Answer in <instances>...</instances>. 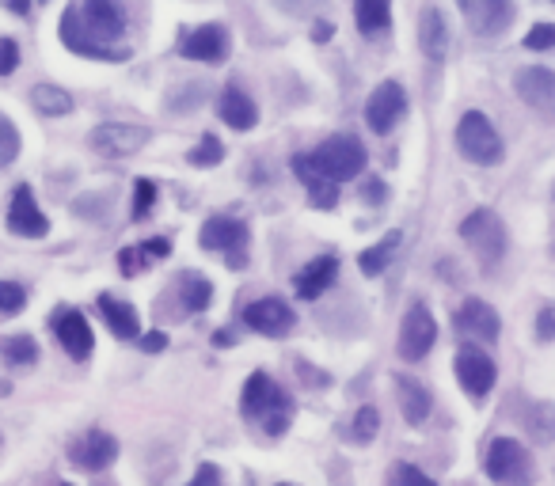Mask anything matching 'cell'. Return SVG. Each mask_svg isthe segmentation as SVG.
<instances>
[{
	"label": "cell",
	"mask_w": 555,
	"mask_h": 486,
	"mask_svg": "<svg viewBox=\"0 0 555 486\" xmlns=\"http://www.w3.org/2000/svg\"><path fill=\"white\" fill-rule=\"evenodd\" d=\"M400 243H403V232H388V236H381V240L373 243V247H365L362 255H358V266H362V274H369V278L384 274V266L396 259Z\"/></svg>",
	"instance_id": "25"
},
{
	"label": "cell",
	"mask_w": 555,
	"mask_h": 486,
	"mask_svg": "<svg viewBox=\"0 0 555 486\" xmlns=\"http://www.w3.org/2000/svg\"><path fill=\"white\" fill-rule=\"evenodd\" d=\"M362 198H365V202H373V206H377V202H384V183L377 179V175H369V179L362 183Z\"/></svg>",
	"instance_id": "43"
},
{
	"label": "cell",
	"mask_w": 555,
	"mask_h": 486,
	"mask_svg": "<svg viewBox=\"0 0 555 486\" xmlns=\"http://www.w3.org/2000/svg\"><path fill=\"white\" fill-rule=\"evenodd\" d=\"M460 240L472 247V255H476L483 266H498L502 255H506V225L498 221V213L491 209H476V213H468L464 221H460Z\"/></svg>",
	"instance_id": "5"
},
{
	"label": "cell",
	"mask_w": 555,
	"mask_h": 486,
	"mask_svg": "<svg viewBox=\"0 0 555 486\" xmlns=\"http://www.w3.org/2000/svg\"><path fill=\"white\" fill-rule=\"evenodd\" d=\"M69 460L80 471H103L118 460V441L107 430H84L69 445Z\"/></svg>",
	"instance_id": "12"
},
{
	"label": "cell",
	"mask_w": 555,
	"mask_h": 486,
	"mask_svg": "<svg viewBox=\"0 0 555 486\" xmlns=\"http://www.w3.org/2000/svg\"><path fill=\"white\" fill-rule=\"evenodd\" d=\"M179 54L191 57V61H206V65H221L229 57V31L221 23L194 27L191 35L179 42Z\"/></svg>",
	"instance_id": "17"
},
{
	"label": "cell",
	"mask_w": 555,
	"mask_h": 486,
	"mask_svg": "<svg viewBox=\"0 0 555 486\" xmlns=\"http://www.w3.org/2000/svg\"><path fill=\"white\" fill-rule=\"evenodd\" d=\"M198 243L206 247V251H221L225 262H229L232 270H240L244 262H248V225L244 221H236V217H210L202 232H198Z\"/></svg>",
	"instance_id": "6"
},
{
	"label": "cell",
	"mask_w": 555,
	"mask_h": 486,
	"mask_svg": "<svg viewBox=\"0 0 555 486\" xmlns=\"http://www.w3.org/2000/svg\"><path fill=\"white\" fill-rule=\"evenodd\" d=\"M244 323H248L251 331H259V335H270V338H282L293 331V308H289L282 297H263V300H251L248 308H244Z\"/></svg>",
	"instance_id": "14"
},
{
	"label": "cell",
	"mask_w": 555,
	"mask_h": 486,
	"mask_svg": "<svg viewBox=\"0 0 555 486\" xmlns=\"http://www.w3.org/2000/svg\"><path fill=\"white\" fill-rule=\"evenodd\" d=\"M240 411L248 418L267 422L274 414H289V395L267 373H251L248 384H244V395H240Z\"/></svg>",
	"instance_id": "9"
},
{
	"label": "cell",
	"mask_w": 555,
	"mask_h": 486,
	"mask_svg": "<svg viewBox=\"0 0 555 486\" xmlns=\"http://www.w3.org/2000/svg\"><path fill=\"white\" fill-rule=\"evenodd\" d=\"M187 160H191L194 168H217V164L225 160V145H221L217 137H202V141H198V145L191 149V156H187Z\"/></svg>",
	"instance_id": "30"
},
{
	"label": "cell",
	"mask_w": 555,
	"mask_h": 486,
	"mask_svg": "<svg viewBox=\"0 0 555 486\" xmlns=\"http://www.w3.org/2000/svg\"><path fill=\"white\" fill-rule=\"evenodd\" d=\"M552 4H555V0H552Z\"/></svg>",
	"instance_id": "50"
},
{
	"label": "cell",
	"mask_w": 555,
	"mask_h": 486,
	"mask_svg": "<svg viewBox=\"0 0 555 486\" xmlns=\"http://www.w3.org/2000/svg\"><path fill=\"white\" fill-rule=\"evenodd\" d=\"M141 247H145V255H149V259H164V255L172 251V243L168 240H149V243H141Z\"/></svg>",
	"instance_id": "46"
},
{
	"label": "cell",
	"mask_w": 555,
	"mask_h": 486,
	"mask_svg": "<svg viewBox=\"0 0 555 486\" xmlns=\"http://www.w3.org/2000/svg\"><path fill=\"white\" fill-rule=\"evenodd\" d=\"M0 361L4 365H35L39 361V342L31 335L0 338Z\"/></svg>",
	"instance_id": "28"
},
{
	"label": "cell",
	"mask_w": 555,
	"mask_h": 486,
	"mask_svg": "<svg viewBox=\"0 0 555 486\" xmlns=\"http://www.w3.org/2000/svg\"><path fill=\"white\" fill-rule=\"evenodd\" d=\"M434 342H438V323L430 316V308L411 304L400 323V357L403 361H422L434 350Z\"/></svg>",
	"instance_id": "8"
},
{
	"label": "cell",
	"mask_w": 555,
	"mask_h": 486,
	"mask_svg": "<svg viewBox=\"0 0 555 486\" xmlns=\"http://www.w3.org/2000/svg\"><path fill=\"white\" fill-rule=\"evenodd\" d=\"M377 430H381V414H377V407H362V411L354 414V430H350V437H354L358 445H369V441L377 437Z\"/></svg>",
	"instance_id": "31"
},
{
	"label": "cell",
	"mask_w": 555,
	"mask_h": 486,
	"mask_svg": "<svg viewBox=\"0 0 555 486\" xmlns=\"http://www.w3.org/2000/svg\"><path fill=\"white\" fill-rule=\"evenodd\" d=\"M483 468H487V479L498 486H533L536 479L533 456L514 437H495L483 456Z\"/></svg>",
	"instance_id": "4"
},
{
	"label": "cell",
	"mask_w": 555,
	"mask_h": 486,
	"mask_svg": "<svg viewBox=\"0 0 555 486\" xmlns=\"http://www.w3.org/2000/svg\"><path fill=\"white\" fill-rule=\"evenodd\" d=\"M27 293H23L20 281H0V316H20Z\"/></svg>",
	"instance_id": "33"
},
{
	"label": "cell",
	"mask_w": 555,
	"mask_h": 486,
	"mask_svg": "<svg viewBox=\"0 0 555 486\" xmlns=\"http://www.w3.org/2000/svg\"><path fill=\"white\" fill-rule=\"evenodd\" d=\"M308 202L320 209H331L339 202V183H331V179H316V183H308Z\"/></svg>",
	"instance_id": "35"
},
{
	"label": "cell",
	"mask_w": 555,
	"mask_h": 486,
	"mask_svg": "<svg viewBox=\"0 0 555 486\" xmlns=\"http://www.w3.org/2000/svg\"><path fill=\"white\" fill-rule=\"evenodd\" d=\"M536 335L544 338V342H552L555 338V308H540V316H536Z\"/></svg>",
	"instance_id": "42"
},
{
	"label": "cell",
	"mask_w": 555,
	"mask_h": 486,
	"mask_svg": "<svg viewBox=\"0 0 555 486\" xmlns=\"http://www.w3.org/2000/svg\"><path fill=\"white\" fill-rule=\"evenodd\" d=\"M514 92L525 107L544 118H555V73L544 65H525L514 73Z\"/></svg>",
	"instance_id": "10"
},
{
	"label": "cell",
	"mask_w": 555,
	"mask_h": 486,
	"mask_svg": "<svg viewBox=\"0 0 555 486\" xmlns=\"http://www.w3.org/2000/svg\"><path fill=\"white\" fill-rule=\"evenodd\" d=\"M335 278H339V259H335V255H320V259H312L305 270L297 274L293 289H297V297L301 300H316L335 285Z\"/></svg>",
	"instance_id": "21"
},
{
	"label": "cell",
	"mask_w": 555,
	"mask_h": 486,
	"mask_svg": "<svg viewBox=\"0 0 555 486\" xmlns=\"http://www.w3.org/2000/svg\"><path fill=\"white\" fill-rule=\"evenodd\" d=\"M525 50H555V23H536L525 35Z\"/></svg>",
	"instance_id": "37"
},
{
	"label": "cell",
	"mask_w": 555,
	"mask_h": 486,
	"mask_svg": "<svg viewBox=\"0 0 555 486\" xmlns=\"http://www.w3.org/2000/svg\"><path fill=\"white\" fill-rule=\"evenodd\" d=\"M331 35H335V27H331L327 19H320V23L312 27V38H316V42H327V38H331Z\"/></svg>",
	"instance_id": "47"
},
{
	"label": "cell",
	"mask_w": 555,
	"mask_h": 486,
	"mask_svg": "<svg viewBox=\"0 0 555 486\" xmlns=\"http://www.w3.org/2000/svg\"><path fill=\"white\" fill-rule=\"evenodd\" d=\"M20 65V46L12 38H0V76H12Z\"/></svg>",
	"instance_id": "39"
},
{
	"label": "cell",
	"mask_w": 555,
	"mask_h": 486,
	"mask_svg": "<svg viewBox=\"0 0 555 486\" xmlns=\"http://www.w3.org/2000/svg\"><path fill=\"white\" fill-rule=\"evenodd\" d=\"M529 426H533L536 437H544V441H555V407H544V403H536L533 411H529Z\"/></svg>",
	"instance_id": "34"
},
{
	"label": "cell",
	"mask_w": 555,
	"mask_h": 486,
	"mask_svg": "<svg viewBox=\"0 0 555 486\" xmlns=\"http://www.w3.org/2000/svg\"><path fill=\"white\" fill-rule=\"evenodd\" d=\"M354 19L362 35H381L392 23V0H354Z\"/></svg>",
	"instance_id": "26"
},
{
	"label": "cell",
	"mask_w": 555,
	"mask_h": 486,
	"mask_svg": "<svg viewBox=\"0 0 555 486\" xmlns=\"http://www.w3.org/2000/svg\"><path fill=\"white\" fill-rule=\"evenodd\" d=\"M88 145L99 152V156H134L149 145V130L145 126H134V122H103L96 130L88 133Z\"/></svg>",
	"instance_id": "7"
},
{
	"label": "cell",
	"mask_w": 555,
	"mask_h": 486,
	"mask_svg": "<svg viewBox=\"0 0 555 486\" xmlns=\"http://www.w3.org/2000/svg\"><path fill=\"white\" fill-rule=\"evenodd\" d=\"M99 312L107 319V327L115 331V338H141V319H137L130 300H115L103 293L99 297Z\"/></svg>",
	"instance_id": "24"
},
{
	"label": "cell",
	"mask_w": 555,
	"mask_h": 486,
	"mask_svg": "<svg viewBox=\"0 0 555 486\" xmlns=\"http://www.w3.org/2000/svg\"><path fill=\"white\" fill-rule=\"evenodd\" d=\"M263 430H267L270 437H282V433L289 430V414H274V418H267V422H263Z\"/></svg>",
	"instance_id": "45"
},
{
	"label": "cell",
	"mask_w": 555,
	"mask_h": 486,
	"mask_svg": "<svg viewBox=\"0 0 555 486\" xmlns=\"http://www.w3.org/2000/svg\"><path fill=\"white\" fill-rule=\"evenodd\" d=\"M8 8H12L16 16H27V8H31V0H8Z\"/></svg>",
	"instance_id": "48"
},
{
	"label": "cell",
	"mask_w": 555,
	"mask_h": 486,
	"mask_svg": "<svg viewBox=\"0 0 555 486\" xmlns=\"http://www.w3.org/2000/svg\"><path fill=\"white\" fill-rule=\"evenodd\" d=\"M58 31L61 42L80 57H92V61H126L130 57V46H122L126 12L115 0H77V4H69Z\"/></svg>",
	"instance_id": "1"
},
{
	"label": "cell",
	"mask_w": 555,
	"mask_h": 486,
	"mask_svg": "<svg viewBox=\"0 0 555 486\" xmlns=\"http://www.w3.org/2000/svg\"><path fill=\"white\" fill-rule=\"evenodd\" d=\"M495 361L476 350V346H464L457 354V380L460 388L472 395V399H483V395L495 388Z\"/></svg>",
	"instance_id": "15"
},
{
	"label": "cell",
	"mask_w": 555,
	"mask_h": 486,
	"mask_svg": "<svg viewBox=\"0 0 555 486\" xmlns=\"http://www.w3.org/2000/svg\"><path fill=\"white\" fill-rule=\"evenodd\" d=\"M153 206H156V183H153V179H137V190H134V221H145Z\"/></svg>",
	"instance_id": "36"
},
{
	"label": "cell",
	"mask_w": 555,
	"mask_h": 486,
	"mask_svg": "<svg viewBox=\"0 0 555 486\" xmlns=\"http://www.w3.org/2000/svg\"><path fill=\"white\" fill-rule=\"evenodd\" d=\"M419 46L430 61H445V54H449V23L441 16V8H426L419 16Z\"/></svg>",
	"instance_id": "22"
},
{
	"label": "cell",
	"mask_w": 555,
	"mask_h": 486,
	"mask_svg": "<svg viewBox=\"0 0 555 486\" xmlns=\"http://www.w3.org/2000/svg\"><path fill=\"white\" fill-rule=\"evenodd\" d=\"M8 228H12L16 236H27V240H39V236L50 232V221H46V213H42L39 202H35V190L31 187H16V194H12Z\"/></svg>",
	"instance_id": "18"
},
{
	"label": "cell",
	"mask_w": 555,
	"mask_h": 486,
	"mask_svg": "<svg viewBox=\"0 0 555 486\" xmlns=\"http://www.w3.org/2000/svg\"><path fill=\"white\" fill-rule=\"evenodd\" d=\"M457 4L476 35H502L517 16L514 0H457Z\"/></svg>",
	"instance_id": "13"
},
{
	"label": "cell",
	"mask_w": 555,
	"mask_h": 486,
	"mask_svg": "<svg viewBox=\"0 0 555 486\" xmlns=\"http://www.w3.org/2000/svg\"><path fill=\"white\" fill-rule=\"evenodd\" d=\"M225 479H221V468H213V464H202V468L194 471V479L187 486H221Z\"/></svg>",
	"instance_id": "41"
},
{
	"label": "cell",
	"mask_w": 555,
	"mask_h": 486,
	"mask_svg": "<svg viewBox=\"0 0 555 486\" xmlns=\"http://www.w3.org/2000/svg\"><path fill=\"white\" fill-rule=\"evenodd\" d=\"M16 156H20V130L12 126V118L0 114V168L16 164Z\"/></svg>",
	"instance_id": "32"
},
{
	"label": "cell",
	"mask_w": 555,
	"mask_h": 486,
	"mask_svg": "<svg viewBox=\"0 0 555 486\" xmlns=\"http://www.w3.org/2000/svg\"><path fill=\"white\" fill-rule=\"evenodd\" d=\"M457 331L468 338H479V342H495L498 331H502V319H498V312L487 304V300H464L457 312Z\"/></svg>",
	"instance_id": "19"
},
{
	"label": "cell",
	"mask_w": 555,
	"mask_h": 486,
	"mask_svg": "<svg viewBox=\"0 0 555 486\" xmlns=\"http://www.w3.org/2000/svg\"><path fill=\"white\" fill-rule=\"evenodd\" d=\"M31 103H35V111L50 114V118L73 111L69 92H61V88H54V84H35V88H31Z\"/></svg>",
	"instance_id": "29"
},
{
	"label": "cell",
	"mask_w": 555,
	"mask_h": 486,
	"mask_svg": "<svg viewBox=\"0 0 555 486\" xmlns=\"http://www.w3.org/2000/svg\"><path fill=\"white\" fill-rule=\"evenodd\" d=\"M54 331H58V342L65 346V354L73 361H88L92 350H96V335H92V323L80 316L77 308H61L54 316Z\"/></svg>",
	"instance_id": "16"
},
{
	"label": "cell",
	"mask_w": 555,
	"mask_h": 486,
	"mask_svg": "<svg viewBox=\"0 0 555 486\" xmlns=\"http://www.w3.org/2000/svg\"><path fill=\"white\" fill-rule=\"evenodd\" d=\"M145 262H149V255H145V247H126V251L118 255V266L126 270V278H137V274L145 270Z\"/></svg>",
	"instance_id": "38"
},
{
	"label": "cell",
	"mask_w": 555,
	"mask_h": 486,
	"mask_svg": "<svg viewBox=\"0 0 555 486\" xmlns=\"http://www.w3.org/2000/svg\"><path fill=\"white\" fill-rule=\"evenodd\" d=\"M396 486H438L430 475H422L419 468H411V464H400L396 468Z\"/></svg>",
	"instance_id": "40"
},
{
	"label": "cell",
	"mask_w": 555,
	"mask_h": 486,
	"mask_svg": "<svg viewBox=\"0 0 555 486\" xmlns=\"http://www.w3.org/2000/svg\"><path fill=\"white\" fill-rule=\"evenodd\" d=\"M137 342H141V350H145V354H160V350L168 346V335H160V331H149V335H141Z\"/></svg>",
	"instance_id": "44"
},
{
	"label": "cell",
	"mask_w": 555,
	"mask_h": 486,
	"mask_svg": "<svg viewBox=\"0 0 555 486\" xmlns=\"http://www.w3.org/2000/svg\"><path fill=\"white\" fill-rule=\"evenodd\" d=\"M179 297L187 304V312H202V308H210L213 300V285L198 270H183L179 274Z\"/></svg>",
	"instance_id": "27"
},
{
	"label": "cell",
	"mask_w": 555,
	"mask_h": 486,
	"mask_svg": "<svg viewBox=\"0 0 555 486\" xmlns=\"http://www.w3.org/2000/svg\"><path fill=\"white\" fill-rule=\"evenodd\" d=\"M457 149L468 164H479V168H495L506 156L502 137H498V130L483 111H468L457 122Z\"/></svg>",
	"instance_id": "3"
},
{
	"label": "cell",
	"mask_w": 555,
	"mask_h": 486,
	"mask_svg": "<svg viewBox=\"0 0 555 486\" xmlns=\"http://www.w3.org/2000/svg\"><path fill=\"white\" fill-rule=\"evenodd\" d=\"M217 114H221V122L232 126V130H255V122H259V107H255V99H251L240 84H229L221 99H217Z\"/></svg>",
	"instance_id": "20"
},
{
	"label": "cell",
	"mask_w": 555,
	"mask_h": 486,
	"mask_svg": "<svg viewBox=\"0 0 555 486\" xmlns=\"http://www.w3.org/2000/svg\"><path fill=\"white\" fill-rule=\"evenodd\" d=\"M278 486H293V483H278Z\"/></svg>",
	"instance_id": "49"
},
{
	"label": "cell",
	"mask_w": 555,
	"mask_h": 486,
	"mask_svg": "<svg viewBox=\"0 0 555 486\" xmlns=\"http://www.w3.org/2000/svg\"><path fill=\"white\" fill-rule=\"evenodd\" d=\"M396 392H400V411L403 418L411 422V426H422L430 411H434V399L430 392L422 388L419 380H411V376H396Z\"/></svg>",
	"instance_id": "23"
},
{
	"label": "cell",
	"mask_w": 555,
	"mask_h": 486,
	"mask_svg": "<svg viewBox=\"0 0 555 486\" xmlns=\"http://www.w3.org/2000/svg\"><path fill=\"white\" fill-rule=\"evenodd\" d=\"M365 171V149L362 141H354L350 133H335L324 145H316L312 152H297L293 156V175L301 183H316V179H331V183H346L358 179Z\"/></svg>",
	"instance_id": "2"
},
{
	"label": "cell",
	"mask_w": 555,
	"mask_h": 486,
	"mask_svg": "<svg viewBox=\"0 0 555 486\" xmlns=\"http://www.w3.org/2000/svg\"><path fill=\"white\" fill-rule=\"evenodd\" d=\"M403 114H407V95L396 80H384L377 84V92L369 95V103H365V122H369V130L373 133H392L396 130V122H400Z\"/></svg>",
	"instance_id": "11"
}]
</instances>
